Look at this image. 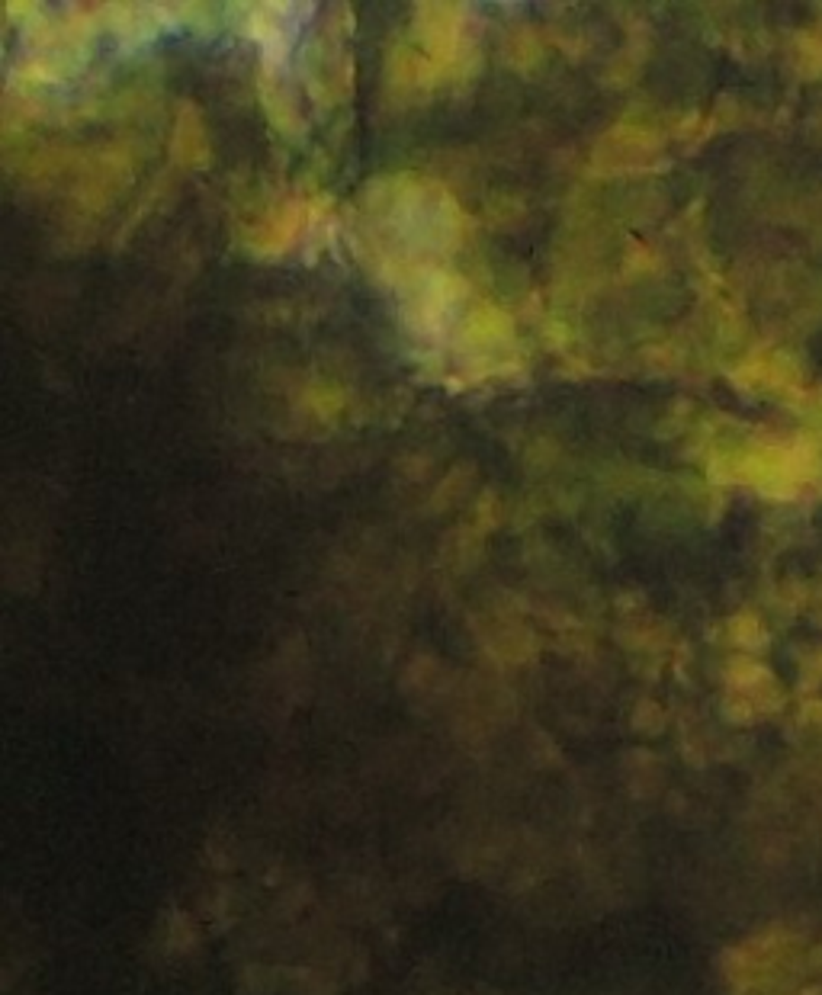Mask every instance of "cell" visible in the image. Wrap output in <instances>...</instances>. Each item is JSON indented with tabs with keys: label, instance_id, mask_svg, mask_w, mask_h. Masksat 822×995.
<instances>
[{
	"label": "cell",
	"instance_id": "cell-1",
	"mask_svg": "<svg viewBox=\"0 0 822 995\" xmlns=\"http://www.w3.org/2000/svg\"><path fill=\"white\" fill-rule=\"evenodd\" d=\"M418 39L424 55H431V67H447L456 61L460 39H463V13L456 7H418Z\"/></svg>",
	"mask_w": 822,
	"mask_h": 995
},
{
	"label": "cell",
	"instance_id": "cell-2",
	"mask_svg": "<svg viewBox=\"0 0 822 995\" xmlns=\"http://www.w3.org/2000/svg\"><path fill=\"white\" fill-rule=\"evenodd\" d=\"M312 218V202H299V206H286L283 212H280V218L267 228V235L264 238H257V251L261 254H280V251H286L290 247V241L296 238V235L306 228V222Z\"/></svg>",
	"mask_w": 822,
	"mask_h": 995
}]
</instances>
